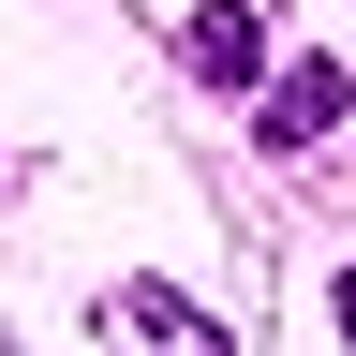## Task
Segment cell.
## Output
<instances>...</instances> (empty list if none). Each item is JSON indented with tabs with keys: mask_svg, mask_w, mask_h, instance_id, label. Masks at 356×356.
Segmentation results:
<instances>
[{
	"mask_svg": "<svg viewBox=\"0 0 356 356\" xmlns=\"http://www.w3.org/2000/svg\"><path fill=\"white\" fill-rule=\"evenodd\" d=\"M341 104H356V89H341V60H297L282 89H267V119H252V134H267V149H327V134H341Z\"/></svg>",
	"mask_w": 356,
	"mask_h": 356,
	"instance_id": "cell-2",
	"label": "cell"
},
{
	"mask_svg": "<svg viewBox=\"0 0 356 356\" xmlns=\"http://www.w3.org/2000/svg\"><path fill=\"white\" fill-rule=\"evenodd\" d=\"M341 341H356V267H341Z\"/></svg>",
	"mask_w": 356,
	"mask_h": 356,
	"instance_id": "cell-4",
	"label": "cell"
},
{
	"mask_svg": "<svg viewBox=\"0 0 356 356\" xmlns=\"http://www.w3.org/2000/svg\"><path fill=\"white\" fill-rule=\"evenodd\" d=\"M178 60H193L208 89H252V74H267V15H252V0H208V15L178 30Z\"/></svg>",
	"mask_w": 356,
	"mask_h": 356,
	"instance_id": "cell-3",
	"label": "cell"
},
{
	"mask_svg": "<svg viewBox=\"0 0 356 356\" xmlns=\"http://www.w3.org/2000/svg\"><path fill=\"white\" fill-rule=\"evenodd\" d=\"M104 341L119 356H238L193 297H163V282H104Z\"/></svg>",
	"mask_w": 356,
	"mask_h": 356,
	"instance_id": "cell-1",
	"label": "cell"
}]
</instances>
